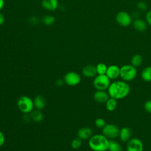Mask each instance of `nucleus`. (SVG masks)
I'll return each mask as SVG.
<instances>
[{
    "label": "nucleus",
    "mask_w": 151,
    "mask_h": 151,
    "mask_svg": "<svg viewBox=\"0 0 151 151\" xmlns=\"http://www.w3.org/2000/svg\"><path fill=\"white\" fill-rule=\"evenodd\" d=\"M93 136V130L90 127H83L77 132V137L82 140L90 139Z\"/></svg>",
    "instance_id": "nucleus-12"
},
{
    "label": "nucleus",
    "mask_w": 151,
    "mask_h": 151,
    "mask_svg": "<svg viewBox=\"0 0 151 151\" xmlns=\"http://www.w3.org/2000/svg\"><path fill=\"white\" fill-rule=\"evenodd\" d=\"M82 73L84 77L87 78L95 77L97 74L96 66L93 65H85L82 69Z\"/></svg>",
    "instance_id": "nucleus-14"
},
{
    "label": "nucleus",
    "mask_w": 151,
    "mask_h": 151,
    "mask_svg": "<svg viewBox=\"0 0 151 151\" xmlns=\"http://www.w3.org/2000/svg\"><path fill=\"white\" fill-rule=\"evenodd\" d=\"M18 109L25 114L30 113L34 108L33 100L28 96H21L17 103Z\"/></svg>",
    "instance_id": "nucleus-4"
},
{
    "label": "nucleus",
    "mask_w": 151,
    "mask_h": 151,
    "mask_svg": "<svg viewBox=\"0 0 151 151\" xmlns=\"http://www.w3.org/2000/svg\"><path fill=\"white\" fill-rule=\"evenodd\" d=\"M63 80L64 83L70 86H74L80 83L81 81V77L75 71H70L65 74Z\"/></svg>",
    "instance_id": "nucleus-8"
},
{
    "label": "nucleus",
    "mask_w": 151,
    "mask_h": 151,
    "mask_svg": "<svg viewBox=\"0 0 151 151\" xmlns=\"http://www.w3.org/2000/svg\"><path fill=\"white\" fill-rule=\"evenodd\" d=\"M30 117L34 122L39 123L43 120L44 116L40 110L36 109L33 110L30 113Z\"/></svg>",
    "instance_id": "nucleus-18"
},
{
    "label": "nucleus",
    "mask_w": 151,
    "mask_h": 151,
    "mask_svg": "<svg viewBox=\"0 0 151 151\" xmlns=\"http://www.w3.org/2000/svg\"><path fill=\"white\" fill-rule=\"evenodd\" d=\"M105 104H106V109L109 111H113L117 107V101L116 99H113L112 97H109V99L105 103Z\"/></svg>",
    "instance_id": "nucleus-20"
},
{
    "label": "nucleus",
    "mask_w": 151,
    "mask_h": 151,
    "mask_svg": "<svg viewBox=\"0 0 151 151\" xmlns=\"http://www.w3.org/2000/svg\"><path fill=\"white\" fill-rule=\"evenodd\" d=\"M4 22H5V17L3 15V14L0 12V26L3 25Z\"/></svg>",
    "instance_id": "nucleus-33"
},
{
    "label": "nucleus",
    "mask_w": 151,
    "mask_h": 151,
    "mask_svg": "<svg viewBox=\"0 0 151 151\" xmlns=\"http://www.w3.org/2000/svg\"><path fill=\"white\" fill-rule=\"evenodd\" d=\"M137 75L136 67L131 64H126L120 67V77L124 81H130L135 78Z\"/></svg>",
    "instance_id": "nucleus-3"
},
{
    "label": "nucleus",
    "mask_w": 151,
    "mask_h": 151,
    "mask_svg": "<svg viewBox=\"0 0 151 151\" xmlns=\"http://www.w3.org/2000/svg\"><path fill=\"white\" fill-rule=\"evenodd\" d=\"M109 143V139L103 134L93 135L88 140V146L93 151H107Z\"/></svg>",
    "instance_id": "nucleus-2"
},
{
    "label": "nucleus",
    "mask_w": 151,
    "mask_h": 151,
    "mask_svg": "<svg viewBox=\"0 0 151 151\" xmlns=\"http://www.w3.org/2000/svg\"><path fill=\"white\" fill-rule=\"evenodd\" d=\"M117 23L122 27L129 26L132 22V17L125 11L119 12L115 17Z\"/></svg>",
    "instance_id": "nucleus-7"
},
{
    "label": "nucleus",
    "mask_w": 151,
    "mask_h": 151,
    "mask_svg": "<svg viewBox=\"0 0 151 151\" xmlns=\"http://www.w3.org/2000/svg\"><path fill=\"white\" fill-rule=\"evenodd\" d=\"M81 144H82V140L77 137L72 140L71 143V146L74 149H77L80 147V146H81Z\"/></svg>",
    "instance_id": "nucleus-25"
},
{
    "label": "nucleus",
    "mask_w": 151,
    "mask_h": 151,
    "mask_svg": "<svg viewBox=\"0 0 151 151\" xmlns=\"http://www.w3.org/2000/svg\"><path fill=\"white\" fill-rule=\"evenodd\" d=\"M127 151H143V145L142 142L136 137L131 138L126 145Z\"/></svg>",
    "instance_id": "nucleus-9"
},
{
    "label": "nucleus",
    "mask_w": 151,
    "mask_h": 151,
    "mask_svg": "<svg viewBox=\"0 0 151 151\" xmlns=\"http://www.w3.org/2000/svg\"><path fill=\"white\" fill-rule=\"evenodd\" d=\"M106 74L110 80H115L120 77V67L116 65H111L107 67Z\"/></svg>",
    "instance_id": "nucleus-10"
},
{
    "label": "nucleus",
    "mask_w": 151,
    "mask_h": 151,
    "mask_svg": "<svg viewBox=\"0 0 151 151\" xmlns=\"http://www.w3.org/2000/svg\"><path fill=\"white\" fill-rule=\"evenodd\" d=\"M34 106L37 110H41L45 107V100L44 97L41 95L37 96L34 100Z\"/></svg>",
    "instance_id": "nucleus-16"
},
{
    "label": "nucleus",
    "mask_w": 151,
    "mask_h": 151,
    "mask_svg": "<svg viewBox=\"0 0 151 151\" xmlns=\"http://www.w3.org/2000/svg\"><path fill=\"white\" fill-rule=\"evenodd\" d=\"M133 26L136 30L140 32L145 31L147 28L146 22L139 18H136L133 21Z\"/></svg>",
    "instance_id": "nucleus-17"
},
{
    "label": "nucleus",
    "mask_w": 151,
    "mask_h": 151,
    "mask_svg": "<svg viewBox=\"0 0 151 151\" xmlns=\"http://www.w3.org/2000/svg\"><path fill=\"white\" fill-rule=\"evenodd\" d=\"M5 5V1L4 0H0V11L2 9Z\"/></svg>",
    "instance_id": "nucleus-34"
},
{
    "label": "nucleus",
    "mask_w": 151,
    "mask_h": 151,
    "mask_svg": "<svg viewBox=\"0 0 151 151\" xmlns=\"http://www.w3.org/2000/svg\"><path fill=\"white\" fill-rule=\"evenodd\" d=\"M97 74H106L107 66L103 63H100L96 66Z\"/></svg>",
    "instance_id": "nucleus-24"
},
{
    "label": "nucleus",
    "mask_w": 151,
    "mask_h": 151,
    "mask_svg": "<svg viewBox=\"0 0 151 151\" xmlns=\"http://www.w3.org/2000/svg\"><path fill=\"white\" fill-rule=\"evenodd\" d=\"M42 7L48 11H55L58 6V0H42Z\"/></svg>",
    "instance_id": "nucleus-13"
},
{
    "label": "nucleus",
    "mask_w": 151,
    "mask_h": 151,
    "mask_svg": "<svg viewBox=\"0 0 151 151\" xmlns=\"http://www.w3.org/2000/svg\"><path fill=\"white\" fill-rule=\"evenodd\" d=\"M142 80L146 82L151 81V66H148L143 69L141 73Z\"/></svg>",
    "instance_id": "nucleus-19"
},
{
    "label": "nucleus",
    "mask_w": 151,
    "mask_h": 151,
    "mask_svg": "<svg viewBox=\"0 0 151 151\" xmlns=\"http://www.w3.org/2000/svg\"><path fill=\"white\" fill-rule=\"evenodd\" d=\"M145 18H146V23L150 26H151V10L147 12L145 16Z\"/></svg>",
    "instance_id": "nucleus-30"
},
{
    "label": "nucleus",
    "mask_w": 151,
    "mask_h": 151,
    "mask_svg": "<svg viewBox=\"0 0 151 151\" xmlns=\"http://www.w3.org/2000/svg\"><path fill=\"white\" fill-rule=\"evenodd\" d=\"M5 136L4 135V134L2 133V132H1L0 131V147H1L2 146H3V145L4 144L5 142Z\"/></svg>",
    "instance_id": "nucleus-31"
},
{
    "label": "nucleus",
    "mask_w": 151,
    "mask_h": 151,
    "mask_svg": "<svg viewBox=\"0 0 151 151\" xmlns=\"http://www.w3.org/2000/svg\"><path fill=\"white\" fill-rule=\"evenodd\" d=\"M41 21L44 25L47 26H51L55 23V18L51 15H45L42 18Z\"/></svg>",
    "instance_id": "nucleus-23"
},
{
    "label": "nucleus",
    "mask_w": 151,
    "mask_h": 151,
    "mask_svg": "<svg viewBox=\"0 0 151 151\" xmlns=\"http://www.w3.org/2000/svg\"><path fill=\"white\" fill-rule=\"evenodd\" d=\"M39 22V19L37 17H31L29 19V23L31 25H37Z\"/></svg>",
    "instance_id": "nucleus-29"
},
{
    "label": "nucleus",
    "mask_w": 151,
    "mask_h": 151,
    "mask_svg": "<svg viewBox=\"0 0 151 151\" xmlns=\"http://www.w3.org/2000/svg\"><path fill=\"white\" fill-rule=\"evenodd\" d=\"M130 91L129 84L123 80H117L111 83L107 88V93L110 97L116 100L126 97L130 93Z\"/></svg>",
    "instance_id": "nucleus-1"
},
{
    "label": "nucleus",
    "mask_w": 151,
    "mask_h": 151,
    "mask_svg": "<svg viewBox=\"0 0 151 151\" xmlns=\"http://www.w3.org/2000/svg\"><path fill=\"white\" fill-rule=\"evenodd\" d=\"M144 109L146 112L151 113V100H149L145 103Z\"/></svg>",
    "instance_id": "nucleus-28"
},
{
    "label": "nucleus",
    "mask_w": 151,
    "mask_h": 151,
    "mask_svg": "<svg viewBox=\"0 0 151 151\" xmlns=\"http://www.w3.org/2000/svg\"><path fill=\"white\" fill-rule=\"evenodd\" d=\"M64 80H62V79H58L56 81H55V84L57 86H61L64 84Z\"/></svg>",
    "instance_id": "nucleus-32"
},
{
    "label": "nucleus",
    "mask_w": 151,
    "mask_h": 151,
    "mask_svg": "<svg viewBox=\"0 0 151 151\" xmlns=\"http://www.w3.org/2000/svg\"><path fill=\"white\" fill-rule=\"evenodd\" d=\"M136 6L139 10L142 11H146L147 9V5L146 3H145L144 1H139L136 4Z\"/></svg>",
    "instance_id": "nucleus-27"
},
{
    "label": "nucleus",
    "mask_w": 151,
    "mask_h": 151,
    "mask_svg": "<svg viewBox=\"0 0 151 151\" xmlns=\"http://www.w3.org/2000/svg\"><path fill=\"white\" fill-rule=\"evenodd\" d=\"M132 131L128 127H123L120 129L119 137L122 142H126L131 139Z\"/></svg>",
    "instance_id": "nucleus-15"
},
{
    "label": "nucleus",
    "mask_w": 151,
    "mask_h": 151,
    "mask_svg": "<svg viewBox=\"0 0 151 151\" xmlns=\"http://www.w3.org/2000/svg\"><path fill=\"white\" fill-rule=\"evenodd\" d=\"M119 128L112 123L106 124L102 129V134L110 140L119 137Z\"/></svg>",
    "instance_id": "nucleus-6"
},
{
    "label": "nucleus",
    "mask_w": 151,
    "mask_h": 151,
    "mask_svg": "<svg viewBox=\"0 0 151 151\" xmlns=\"http://www.w3.org/2000/svg\"><path fill=\"white\" fill-rule=\"evenodd\" d=\"M94 123H95V125H96V126L97 127H98V128H99V129H102L105 126V125L106 124L104 119H103V118H100V117L96 119V120H95Z\"/></svg>",
    "instance_id": "nucleus-26"
},
{
    "label": "nucleus",
    "mask_w": 151,
    "mask_h": 151,
    "mask_svg": "<svg viewBox=\"0 0 151 151\" xmlns=\"http://www.w3.org/2000/svg\"><path fill=\"white\" fill-rule=\"evenodd\" d=\"M110 83V79L106 74H97L93 80V86L97 90H107Z\"/></svg>",
    "instance_id": "nucleus-5"
},
{
    "label": "nucleus",
    "mask_w": 151,
    "mask_h": 151,
    "mask_svg": "<svg viewBox=\"0 0 151 151\" xmlns=\"http://www.w3.org/2000/svg\"><path fill=\"white\" fill-rule=\"evenodd\" d=\"M143 62V57L140 54H135L134 55L131 59V65H132L134 67H139Z\"/></svg>",
    "instance_id": "nucleus-22"
},
{
    "label": "nucleus",
    "mask_w": 151,
    "mask_h": 151,
    "mask_svg": "<svg viewBox=\"0 0 151 151\" xmlns=\"http://www.w3.org/2000/svg\"><path fill=\"white\" fill-rule=\"evenodd\" d=\"M94 99L99 103H105L110 96L105 90H97L94 94Z\"/></svg>",
    "instance_id": "nucleus-11"
},
{
    "label": "nucleus",
    "mask_w": 151,
    "mask_h": 151,
    "mask_svg": "<svg viewBox=\"0 0 151 151\" xmlns=\"http://www.w3.org/2000/svg\"><path fill=\"white\" fill-rule=\"evenodd\" d=\"M108 150L109 151H122V146L119 142L111 139V140H109Z\"/></svg>",
    "instance_id": "nucleus-21"
}]
</instances>
